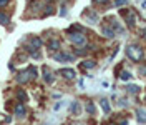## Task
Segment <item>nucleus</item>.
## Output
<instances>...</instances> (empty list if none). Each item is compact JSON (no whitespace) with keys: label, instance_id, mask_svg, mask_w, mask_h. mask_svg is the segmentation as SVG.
I'll return each mask as SVG.
<instances>
[{"label":"nucleus","instance_id":"nucleus-1","mask_svg":"<svg viewBox=\"0 0 146 125\" xmlns=\"http://www.w3.org/2000/svg\"><path fill=\"white\" fill-rule=\"evenodd\" d=\"M36 75H38V70H36L35 67H28L25 72H20L17 75V80L20 82V83H25V82H28V79H35Z\"/></svg>","mask_w":146,"mask_h":125},{"label":"nucleus","instance_id":"nucleus-2","mask_svg":"<svg viewBox=\"0 0 146 125\" xmlns=\"http://www.w3.org/2000/svg\"><path fill=\"white\" fill-rule=\"evenodd\" d=\"M128 55H129V58H133V60H139L141 57H143V50L139 48V47H128Z\"/></svg>","mask_w":146,"mask_h":125},{"label":"nucleus","instance_id":"nucleus-3","mask_svg":"<svg viewBox=\"0 0 146 125\" xmlns=\"http://www.w3.org/2000/svg\"><path fill=\"white\" fill-rule=\"evenodd\" d=\"M70 40H72L73 44H76V45L85 44V37H83L82 34H73V35H70Z\"/></svg>","mask_w":146,"mask_h":125},{"label":"nucleus","instance_id":"nucleus-4","mask_svg":"<svg viewBox=\"0 0 146 125\" xmlns=\"http://www.w3.org/2000/svg\"><path fill=\"white\" fill-rule=\"evenodd\" d=\"M55 60H58V62H70V60H73V57L68 54H56L55 55Z\"/></svg>","mask_w":146,"mask_h":125},{"label":"nucleus","instance_id":"nucleus-5","mask_svg":"<svg viewBox=\"0 0 146 125\" xmlns=\"http://www.w3.org/2000/svg\"><path fill=\"white\" fill-rule=\"evenodd\" d=\"M136 118H138V122L146 124V112L145 110H136Z\"/></svg>","mask_w":146,"mask_h":125},{"label":"nucleus","instance_id":"nucleus-6","mask_svg":"<svg viewBox=\"0 0 146 125\" xmlns=\"http://www.w3.org/2000/svg\"><path fill=\"white\" fill-rule=\"evenodd\" d=\"M60 73L63 75L65 79H73V77H75V72H73V70H70V69H65V70H60Z\"/></svg>","mask_w":146,"mask_h":125},{"label":"nucleus","instance_id":"nucleus-7","mask_svg":"<svg viewBox=\"0 0 146 125\" xmlns=\"http://www.w3.org/2000/svg\"><path fill=\"white\" fill-rule=\"evenodd\" d=\"M15 114H17L18 117L25 115V107H23V103H18L17 107H15Z\"/></svg>","mask_w":146,"mask_h":125},{"label":"nucleus","instance_id":"nucleus-8","mask_svg":"<svg viewBox=\"0 0 146 125\" xmlns=\"http://www.w3.org/2000/svg\"><path fill=\"white\" fill-rule=\"evenodd\" d=\"M43 70H45V82H46V83H53V77H52V73L48 72V69L45 67Z\"/></svg>","mask_w":146,"mask_h":125},{"label":"nucleus","instance_id":"nucleus-9","mask_svg":"<svg viewBox=\"0 0 146 125\" xmlns=\"http://www.w3.org/2000/svg\"><path fill=\"white\" fill-rule=\"evenodd\" d=\"M18 100H20V102H27V93H25V92H23V90H18Z\"/></svg>","mask_w":146,"mask_h":125},{"label":"nucleus","instance_id":"nucleus-10","mask_svg":"<svg viewBox=\"0 0 146 125\" xmlns=\"http://www.w3.org/2000/svg\"><path fill=\"white\" fill-rule=\"evenodd\" d=\"M48 47H50L52 50H58V47H60V42H58V40H52V42L48 44Z\"/></svg>","mask_w":146,"mask_h":125},{"label":"nucleus","instance_id":"nucleus-11","mask_svg":"<svg viewBox=\"0 0 146 125\" xmlns=\"http://www.w3.org/2000/svg\"><path fill=\"white\" fill-rule=\"evenodd\" d=\"M9 22H10L9 15H5V13H2V12H0V24H3V25H5V24H9Z\"/></svg>","mask_w":146,"mask_h":125},{"label":"nucleus","instance_id":"nucleus-12","mask_svg":"<svg viewBox=\"0 0 146 125\" xmlns=\"http://www.w3.org/2000/svg\"><path fill=\"white\" fill-rule=\"evenodd\" d=\"M101 107H103V110H105L106 114L110 112V103L106 102V100H101Z\"/></svg>","mask_w":146,"mask_h":125},{"label":"nucleus","instance_id":"nucleus-13","mask_svg":"<svg viewBox=\"0 0 146 125\" xmlns=\"http://www.w3.org/2000/svg\"><path fill=\"white\" fill-rule=\"evenodd\" d=\"M72 112H73V114H78V112H80V105H78V102H73Z\"/></svg>","mask_w":146,"mask_h":125},{"label":"nucleus","instance_id":"nucleus-14","mask_svg":"<svg viewBox=\"0 0 146 125\" xmlns=\"http://www.w3.org/2000/svg\"><path fill=\"white\" fill-rule=\"evenodd\" d=\"M32 45L38 48V47H42V40H40V38H32Z\"/></svg>","mask_w":146,"mask_h":125},{"label":"nucleus","instance_id":"nucleus-15","mask_svg":"<svg viewBox=\"0 0 146 125\" xmlns=\"http://www.w3.org/2000/svg\"><path fill=\"white\" fill-rule=\"evenodd\" d=\"M119 77H121V80H129V79H131V73H129V72H123Z\"/></svg>","mask_w":146,"mask_h":125},{"label":"nucleus","instance_id":"nucleus-16","mask_svg":"<svg viewBox=\"0 0 146 125\" xmlns=\"http://www.w3.org/2000/svg\"><path fill=\"white\" fill-rule=\"evenodd\" d=\"M83 67H85V69H93V67H95V62H91V60H86V62L83 63Z\"/></svg>","mask_w":146,"mask_h":125},{"label":"nucleus","instance_id":"nucleus-17","mask_svg":"<svg viewBox=\"0 0 146 125\" xmlns=\"http://www.w3.org/2000/svg\"><path fill=\"white\" fill-rule=\"evenodd\" d=\"M86 110H88L90 114H95V105H93V103H88V105H86Z\"/></svg>","mask_w":146,"mask_h":125},{"label":"nucleus","instance_id":"nucleus-18","mask_svg":"<svg viewBox=\"0 0 146 125\" xmlns=\"http://www.w3.org/2000/svg\"><path fill=\"white\" fill-rule=\"evenodd\" d=\"M129 92H131V93H138V87L136 85H131V87H129Z\"/></svg>","mask_w":146,"mask_h":125},{"label":"nucleus","instance_id":"nucleus-19","mask_svg":"<svg viewBox=\"0 0 146 125\" xmlns=\"http://www.w3.org/2000/svg\"><path fill=\"white\" fill-rule=\"evenodd\" d=\"M9 3V0H0V7H5Z\"/></svg>","mask_w":146,"mask_h":125},{"label":"nucleus","instance_id":"nucleus-20","mask_svg":"<svg viewBox=\"0 0 146 125\" xmlns=\"http://www.w3.org/2000/svg\"><path fill=\"white\" fill-rule=\"evenodd\" d=\"M93 2H95V3H106L108 0H93Z\"/></svg>","mask_w":146,"mask_h":125},{"label":"nucleus","instance_id":"nucleus-21","mask_svg":"<svg viewBox=\"0 0 146 125\" xmlns=\"http://www.w3.org/2000/svg\"><path fill=\"white\" fill-rule=\"evenodd\" d=\"M123 3H126V0H116V5H123Z\"/></svg>","mask_w":146,"mask_h":125},{"label":"nucleus","instance_id":"nucleus-22","mask_svg":"<svg viewBox=\"0 0 146 125\" xmlns=\"http://www.w3.org/2000/svg\"><path fill=\"white\" fill-rule=\"evenodd\" d=\"M145 37H146V35H145Z\"/></svg>","mask_w":146,"mask_h":125}]
</instances>
